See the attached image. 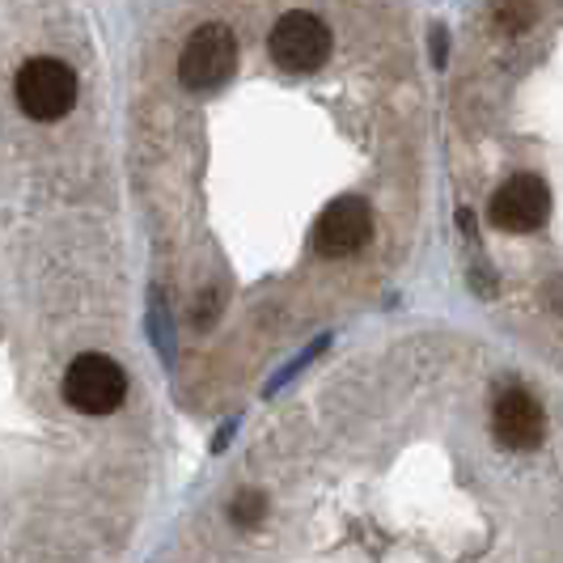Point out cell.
I'll use <instances>...</instances> for the list:
<instances>
[{
    "mask_svg": "<svg viewBox=\"0 0 563 563\" xmlns=\"http://www.w3.org/2000/svg\"><path fill=\"white\" fill-rule=\"evenodd\" d=\"M551 217V191L538 174H517L492 196V221L496 229L508 233H530V229L547 225Z\"/></svg>",
    "mask_w": 563,
    "mask_h": 563,
    "instance_id": "cell-6",
    "label": "cell"
},
{
    "mask_svg": "<svg viewBox=\"0 0 563 563\" xmlns=\"http://www.w3.org/2000/svg\"><path fill=\"white\" fill-rule=\"evenodd\" d=\"M233 428H238V420H229V423H225V432L217 437V450H225V445H229V437H233Z\"/></svg>",
    "mask_w": 563,
    "mask_h": 563,
    "instance_id": "cell-13",
    "label": "cell"
},
{
    "mask_svg": "<svg viewBox=\"0 0 563 563\" xmlns=\"http://www.w3.org/2000/svg\"><path fill=\"white\" fill-rule=\"evenodd\" d=\"M13 89H18L22 111L30 119H38V123L64 119V114L73 111V102H77V77H73V68L64 59H52V56H38L30 59V64H22Z\"/></svg>",
    "mask_w": 563,
    "mask_h": 563,
    "instance_id": "cell-1",
    "label": "cell"
},
{
    "mask_svg": "<svg viewBox=\"0 0 563 563\" xmlns=\"http://www.w3.org/2000/svg\"><path fill=\"white\" fill-rule=\"evenodd\" d=\"M373 233V212L361 196H343L335 203H327V212L313 225V246L327 258H343L356 254Z\"/></svg>",
    "mask_w": 563,
    "mask_h": 563,
    "instance_id": "cell-5",
    "label": "cell"
},
{
    "mask_svg": "<svg viewBox=\"0 0 563 563\" xmlns=\"http://www.w3.org/2000/svg\"><path fill=\"white\" fill-rule=\"evenodd\" d=\"M128 395V377L111 356L85 352L64 373V398L68 407H77L81 416H111Z\"/></svg>",
    "mask_w": 563,
    "mask_h": 563,
    "instance_id": "cell-2",
    "label": "cell"
},
{
    "mask_svg": "<svg viewBox=\"0 0 563 563\" xmlns=\"http://www.w3.org/2000/svg\"><path fill=\"white\" fill-rule=\"evenodd\" d=\"M263 505H267V500H263V492H242L229 512H233V521H238V526H246V530H251V526L263 521Z\"/></svg>",
    "mask_w": 563,
    "mask_h": 563,
    "instance_id": "cell-9",
    "label": "cell"
},
{
    "mask_svg": "<svg viewBox=\"0 0 563 563\" xmlns=\"http://www.w3.org/2000/svg\"><path fill=\"white\" fill-rule=\"evenodd\" d=\"M233 68H238V38H233V30L208 22V26H199L187 38V47L178 56V81L203 93V89L225 85L233 77Z\"/></svg>",
    "mask_w": 563,
    "mask_h": 563,
    "instance_id": "cell-3",
    "label": "cell"
},
{
    "mask_svg": "<svg viewBox=\"0 0 563 563\" xmlns=\"http://www.w3.org/2000/svg\"><path fill=\"white\" fill-rule=\"evenodd\" d=\"M267 47H272V59L288 73H313L331 56V30H327L322 18L297 9V13H284L276 22Z\"/></svg>",
    "mask_w": 563,
    "mask_h": 563,
    "instance_id": "cell-4",
    "label": "cell"
},
{
    "mask_svg": "<svg viewBox=\"0 0 563 563\" xmlns=\"http://www.w3.org/2000/svg\"><path fill=\"white\" fill-rule=\"evenodd\" d=\"M428 34H432V43H428L432 47V68H445V59H450V30L437 22Z\"/></svg>",
    "mask_w": 563,
    "mask_h": 563,
    "instance_id": "cell-12",
    "label": "cell"
},
{
    "mask_svg": "<svg viewBox=\"0 0 563 563\" xmlns=\"http://www.w3.org/2000/svg\"><path fill=\"white\" fill-rule=\"evenodd\" d=\"M327 343H331V339L322 335V339H313L310 347H306V352H301V356H297V361H292V365L284 368L280 377H272V382H267V395H276V390H280L284 382H288V377H292V373H297V368H306L313 361V356H318V352H322V347H327Z\"/></svg>",
    "mask_w": 563,
    "mask_h": 563,
    "instance_id": "cell-11",
    "label": "cell"
},
{
    "mask_svg": "<svg viewBox=\"0 0 563 563\" xmlns=\"http://www.w3.org/2000/svg\"><path fill=\"white\" fill-rule=\"evenodd\" d=\"M492 428H496L500 445H508V450H538L542 437H547V411L538 407L534 395H526V390H505V395L496 398Z\"/></svg>",
    "mask_w": 563,
    "mask_h": 563,
    "instance_id": "cell-7",
    "label": "cell"
},
{
    "mask_svg": "<svg viewBox=\"0 0 563 563\" xmlns=\"http://www.w3.org/2000/svg\"><path fill=\"white\" fill-rule=\"evenodd\" d=\"M148 331L157 339V347H162V356L174 361V335H166V310H162V292H153V310H148Z\"/></svg>",
    "mask_w": 563,
    "mask_h": 563,
    "instance_id": "cell-10",
    "label": "cell"
},
{
    "mask_svg": "<svg viewBox=\"0 0 563 563\" xmlns=\"http://www.w3.org/2000/svg\"><path fill=\"white\" fill-rule=\"evenodd\" d=\"M492 18H496V26L505 30V34H521V30L534 26L538 9L534 0H496L492 4Z\"/></svg>",
    "mask_w": 563,
    "mask_h": 563,
    "instance_id": "cell-8",
    "label": "cell"
}]
</instances>
